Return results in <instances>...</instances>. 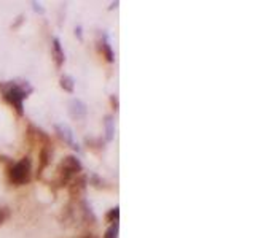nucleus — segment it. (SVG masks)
<instances>
[{
    "mask_svg": "<svg viewBox=\"0 0 255 238\" xmlns=\"http://www.w3.org/2000/svg\"><path fill=\"white\" fill-rule=\"evenodd\" d=\"M86 105L78 100V98H72L70 100V114H72V118L75 119H83L86 116Z\"/></svg>",
    "mask_w": 255,
    "mask_h": 238,
    "instance_id": "8",
    "label": "nucleus"
},
{
    "mask_svg": "<svg viewBox=\"0 0 255 238\" xmlns=\"http://www.w3.org/2000/svg\"><path fill=\"white\" fill-rule=\"evenodd\" d=\"M75 35L78 37V40H83V35H81V27H75Z\"/></svg>",
    "mask_w": 255,
    "mask_h": 238,
    "instance_id": "19",
    "label": "nucleus"
},
{
    "mask_svg": "<svg viewBox=\"0 0 255 238\" xmlns=\"http://www.w3.org/2000/svg\"><path fill=\"white\" fill-rule=\"evenodd\" d=\"M110 103H112V108L117 111L118 110V97L117 95H110Z\"/></svg>",
    "mask_w": 255,
    "mask_h": 238,
    "instance_id": "18",
    "label": "nucleus"
},
{
    "mask_svg": "<svg viewBox=\"0 0 255 238\" xmlns=\"http://www.w3.org/2000/svg\"><path fill=\"white\" fill-rule=\"evenodd\" d=\"M99 49H101V54L102 57L107 60V62H114L115 60V56H114V51H112V46L109 43V38H107V34H102V38L99 42Z\"/></svg>",
    "mask_w": 255,
    "mask_h": 238,
    "instance_id": "10",
    "label": "nucleus"
},
{
    "mask_svg": "<svg viewBox=\"0 0 255 238\" xmlns=\"http://www.w3.org/2000/svg\"><path fill=\"white\" fill-rule=\"evenodd\" d=\"M32 86L27 81H5L0 83V95L16 111L18 116H24V98L32 94Z\"/></svg>",
    "mask_w": 255,
    "mask_h": 238,
    "instance_id": "1",
    "label": "nucleus"
},
{
    "mask_svg": "<svg viewBox=\"0 0 255 238\" xmlns=\"http://www.w3.org/2000/svg\"><path fill=\"white\" fill-rule=\"evenodd\" d=\"M51 160V146H42L39 152V168H37V178H42L45 168L50 165Z\"/></svg>",
    "mask_w": 255,
    "mask_h": 238,
    "instance_id": "7",
    "label": "nucleus"
},
{
    "mask_svg": "<svg viewBox=\"0 0 255 238\" xmlns=\"http://www.w3.org/2000/svg\"><path fill=\"white\" fill-rule=\"evenodd\" d=\"M27 140L31 142V144H42V146H50V137L43 132L42 129L35 127L32 124H29L27 127V132H26Z\"/></svg>",
    "mask_w": 255,
    "mask_h": 238,
    "instance_id": "5",
    "label": "nucleus"
},
{
    "mask_svg": "<svg viewBox=\"0 0 255 238\" xmlns=\"http://www.w3.org/2000/svg\"><path fill=\"white\" fill-rule=\"evenodd\" d=\"M61 88L65 91V92H70V94H72V92H73V78H72V76H69V75H63L61 76Z\"/></svg>",
    "mask_w": 255,
    "mask_h": 238,
    "instance_id": "13",
    "label": "nucleus"
},
{
    "mask_svg": "<svg viewBox=\"0 0 255 238\" xmlns=\"http://www.w3.org/2000/svg\"><path fill=\"white\" fill-rule=\"evenodd\" d=\"M118 219H120V208L118 206L109 210V213L106 214V221L110 222V224H115V222H118Z\"/></svg>",
    "mask_w": 255,
    "mask_h": 238,
    "instance_id": "14",
    "label": "nucleus"
},
{
    "mask_svg": "<svg viewBox=\"0 0 255 238\" xmlns=\"http://www.w3.org/2000/svg\"><path fill=\"white\" fill-rule=\"evenodd\" d=\"M81 172H83V165L80 159H77V156H65L58 165V180L55 184H58V188H64Z\"/></svg>",
    "mask_w": 255,
    "mask_h": 238,
    "instance_id": "3",
    "label": "nucleus"
},
{
    "mask_svg": "<svg viewBox=\"0 0 255 238\" xmlns=\"http://www.w3.org/2000/svg\"><path fill=\"white\" fill-rule=\"evenodd\" d=\"M80 211H81V219H83L86 224H96V216L91 210V206L88 205V202L80 200Z\"/></svg>",
    "mask_w": 255,
    "mask_h": 238,
    "instance_id": "11",
    "label": "nucleus"
},
{
    "mask_svg": "<svg viewBox=\"0 0 255 238\" xmlns=\"http://www.w3.org/2000/svg\"><path fill=\"white\" fill-rule=\"evenodd\" d=\"M55 129H56L58 137L61 138V140H63L65 144H69V146H70L72 149H75V151H78V149H80V146H78V144L75 143V140H73V134H72V130H70L69 127L64 126V124H56Z\"/></svg>",
    "mask_w": 255,
    "mask_h": 238,
    "instance_id": "6",
    "label": "nucleus"
},
{
    "mask_svg": "<svg viewBox=\"0 0 255 238\" xmlns=\"http://www.w3.org/2000/svg\"><path fill=\"white\" fill-rule=\"evenodd\" d=\"M8 218H10V208L8 206H2V208H0V226H2Z\"/></svg>",
    "mask_w": 255,
    "mask_h": 238,
    "instance_id": "17",
    "label": "nucleus"
},
{
    "mask_svg": "<svg viewBox=\"0 0 255 238\" xmlns=\"http://www.w3.org/2000/svg\"><path fill=\"white\" fill-rule=\"evenodd\" d=\"M53 59H55V64H56V68H61L64 65V60H65V56H64V49L61 46V42H59V38L55 37L53 38Z\"/></svg>",
    "mask_w": 255,
    "mask_h": 238,
    "instance_id": "9",
    "label": "nucleus"
},
{
    "mask_svg": "<svg viewBox=\"0 0 255 238\" xmlns=\"http://www.w3.org/2000/svg\"><path fill=\"white\" fill-rule=\"evenodd\" d=\"M32 5H34V10H35V11L43 13V8H42V6H40L39 3H37V2H32Z\"/></svg>",
    "mask_w": 255,
    "mask_h": 238,
    "instance_id": "20",
    "label": "nucleus"
},
{
    "mask_svg": "<svg viewBox=\"0 0 255 238\" xmlns=\"http://www.w3.org/2000/svg\"><path fill=\"white\" fill-rule=\"evenodd\" d=\"M91 184H93L94 188H97V189L107 188V186H106V183H104V180H101L97 175H93V176H91Z\"/></svg>",
    "mask_w": 255,
    "mask_h": 238,
    "instance_id": "16",
    "label": "nucleus"
},
{
    "mask_svg": "<svg viewBox=\"0 0 255 238\" xmlns=\"http://www.w3.org/2000/svg\"><path fill=\"white\" fill-rule=\"evenodd\" d=\"M81 238H97L96 235H93V234H88V235H83Z\"/></svg>",
    "mask_w": 255,
    "mask_h": 238,
    "instance_id": "21",
    "label": "nucleus"
},
{
    "mask_svg": "<svg viewBox=\"0 0 255 238\" xmlns=\"http://www.w3.org/2000/svg\"><path fill=\"white\" fill-rule=\"evenodd\" d=\"M88 188V176L86 175H78L70 181L69 184V195H70V202H80L81 197H83L85 190Z\"/></svg>",
    "mask_w": 255,
    "mask_h": 238,
    "instance_id": "4",
    "label": "nucleus"
},
{
    "mask_svg": "<svg viewBox=\"0 0 255 238\" xmlns=\"http://www.w3.org/2000/svg\"><path fill=\"white\" fill-rule=\"evenodd\" d=\"M6 164V175H8V181L13 186H24L29 184L32 178V160L31 157L24 156L18 162H11L8 157H0Z\"/></svg>",
    "mask_w": 255,
    "mask_h": 238,
    "instance_id": "2",
    "label": "nucleus"
},
{
    "mask_svg": "<svg viewBox=\"0 0 255 238\" xmlns=\"http://www.w3.org/2000/svg\"><path fill=\"white\" fill-rule=\"evenodd\" d=\"M104 126H106V140L112 142L114 140V134H115V121L114 116H106V121H104Z\"/></svg>",
    "mask_w": 255,
    "mask_h": 238,
    "instance_id": "12",
    "label": "nucleus"
},
{
    "mask_svg": "<svg viewBox=\"0 0 255 238\" xmlns=\"http://www.w3.org/2000/svg\"><path fill=\"white\" fill-rule=\"evenodd\" d=\"M104 238H118V222L110 224V227L104 234Z\"/></svg>",
    "mask_w": 255,
    "mask_h": 238,
    "instance_id": "15",
    "label": "nucleus"
}]
</instances>
